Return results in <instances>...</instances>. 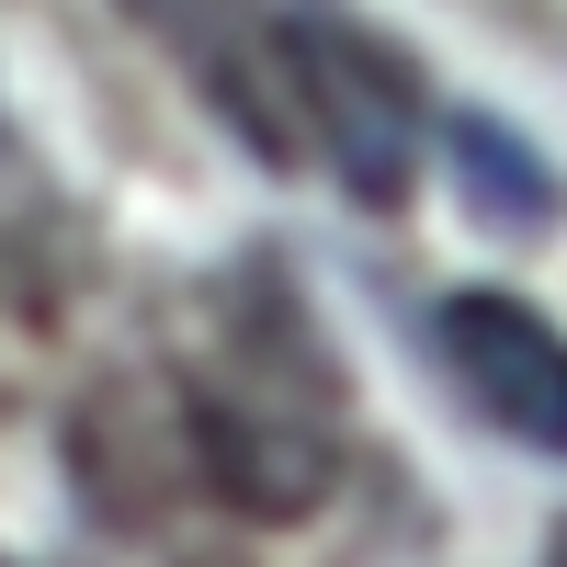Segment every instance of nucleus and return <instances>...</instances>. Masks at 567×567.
I'll return each instance as SVG.
<instances>
[{
  "instance_id": "39448f33",
  "label": "nucleus",
  "mask_w": 567,
  "mask_h": 567,
  "mask_svg": "<svg viewBox=\"0 0 567 567\" xmlns=\"http://www.w3.org/2000/svg\"><path fill=\"white\" fill-rule=\"evenodd\" d=\"M454 148H465V171H477L465 194H477L488 216H545V205H556L545 182H534V159L511 148V136H488V125H454Z\"/></svg>"
},
{
  "instance_id": "423d86ee",
  "label": "nucleus",
  "mask_w": 567,
  "mask_h": 567,
  "mask_svg": "<svg viewBox=\"0 0 567 567\" xmlns=\"http://www.w3.org/2000/svg\"><path fill=\"white\" fill-rule=\"evenodd\" d=\"M545 567H567V523H556V556H545Z\"/></svg>"
},
{
  "instance_id": "7ed1b4c3",
  "label": "nucleus",
  "mask_w": 567,
  "mask_h": 567,
  "mask_svg": "<svg viewBox=\"0 0 567 567\" xmlns=\"http://www.w3.org/2000/svg\"><path fill=\"white\" fill-rule=\"evenodd\" d=\"M432 352L488 432H511L523 454H567V329L556 318H534L523 296H443Z\"/></svg>"
},
{
  "instance_id": "0eeeda50",
  "label": "nucleus",
  "mask_w": 567,
  "mask_h": 567,
  "mask_svg": "<svg viewBox=\"0 0 567 567\" xmlns=\"http://www.w3.org/2000/svg\"><path fill=\"white\" fill-rule=\"evenodd\" d=\"M0 148H12V125H0Z\"/></svg>"
},
{
  "instance_id": "20e7f679",
  "label": "nucleus",
  "mask_w": 567,
  "mask_h": 567,
  "mask_svg": "<svg viewBox=\"0 0 567 567\" xmlns=\"http://www.w3.org/2000/svg\"><path fill=\"white\" fill-rule=\"evenodd\" d=\"M125 12H148L182 58H194L205 103L250 136L272 171L307 159V114H296V69H284V12L261 0H125Z\"/></svg>"
},
{
  "instance_id": "f03ea898",
  "label": "nucleus",
  "mask_w": 567,
  "mask_h": 567,
  "mask_svg": "<svg viewBox=\"0 0 567 567\" xmlns=\"http://www.w3.org/2000/svg\"><path fill=\"white\" fill-rule=\"evenodd\" d=\"M284 69H296L307 159L341 171L352 205H409L420 182V69L352 12H284Z\"/></svg>"
},
{
  "instance_id": "f257e3e1",
  "label": "nucleus",
  "mask_w": 567,
  "mask_h": 567,
  "mask_svg": "<svg viewBox=\"0 0 567 567\" xmlns=\"http://www.w3.org/2000/svg\"><path fill=\"white\" fill-rule=\"evenodd\" d=\"M329 363L296 318L250 341V329H227V363H205L194 386H182V432H194V477L250 511V523H296V511L329 499Z\"/></svg>"
}]
</instances>
